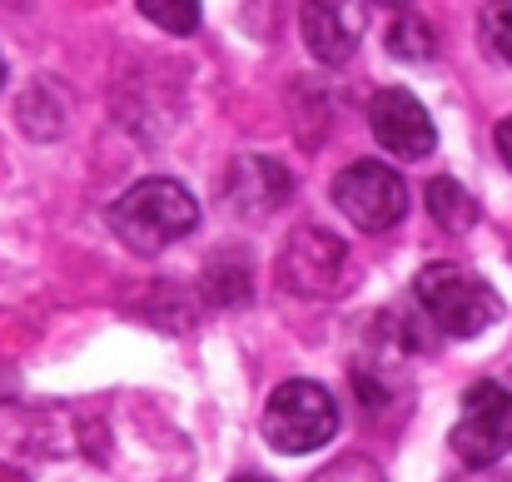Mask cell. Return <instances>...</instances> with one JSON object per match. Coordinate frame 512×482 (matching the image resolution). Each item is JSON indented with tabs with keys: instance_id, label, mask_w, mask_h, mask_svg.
Here are the masks:
<instances>
[{
	"instance_id": "cell-1",
	"label": "cell",
	"mask_w": 512,
	"mask_h": 482,
	"mask_svg": "<svg viewBox=\"0 0 512 482\" xmlns=\"http://www.w3.org/2000/svg\"><path fill=\"white\" fill-rule=\"evenodd\" d=\"M110 229L135 254H160L199 229V199L179 179H140L110 204Z\"/></svg>"
},
{
	"instance_id": "cell-17",
	"label": "cell",
	"mask_w": 512,
	"mask_h": 482,
	"mask_svg": "<svg viewBox=\"0 0 512 482\" xmlns=\"http://www.w3.org/2000/svg\"><path fill=\"white\" fill-rule=\"evenodd\" d=\"M239 482H259V478H239Z\"/></svg>"
},
{
	"instance_id": "cell-3",
	"label": "cell",
	"mask_w": 512,
	"mask_h": 482,
	"mask_svg": "<svg viewBox=\"0 0 512 482\" xmlns=\"http://www.w3.org/2000/svg\"><path fill=\"white\" fill-rule=\"evenodd\" d=\"M339 433V403L324 383L314 378H289L269 393L264 403V438L274 453L284 458H304L319 453L329 438Z\"/></svg>"
},
{
	"instance_id": "cell-8",
	"label": "cell",
	"mask_w": 512,
	"mask_h": 482,
	"mask_svg": "<svg viewBox=\"0 0 512 482\" xmlns=\"http://www.w3.org/2000/svg\"><path fill=\"white\" fill-rule=\"evenodd\" d=\"M299 25L319 65H343L363 40V0H304Z\"/></svg>"
},
{
	"instance_id": "cell-10",
	"label": "cell",
	"mask_w": 512,
	"mask_h": 482,
	"mask_svg": "<svg viewBox=\"0 0 512 482\" xmlns=\"http://www.w3.org/2000/svg\"><path fill=\"white\" fill-rule=\"evenodd\" d=\"M423 204H428V214H433L448 234H463V229L478 224V204H473V194H468L458 179H433V184L423 189Z\"/></svg>"
},
{
	"instance_id": "cell-11",
	"label": "cell",
	"mask_w": 512,
	"mask_h": 482,
	"mask_svg": "<svg viewBox=\"0 0 512 482\" xmlns=\"http://www.w3.org/2000/svg\"><path fill=\"white\" fill-rule=\"evenodd\" d=\"M478 40L493 60L512 65V0H488L478 15Z\"/></svg>"
},
{
	"instance_id": "cell-4",
	"label": "cell",
	"mask_w": 512,
	"mask_h": 482,
	"mask_svg": "<svg viewBox=\"0 0 512 482\" xmlns=\"http://www.w3.org/2000/svg\"><path fill=\"white\" fill-rule=\"evenodd\" d=\"M334 204L343 209L348 224H358L363 234H383L408 214V184L398 179V169L383 160H353L334 179Z\"/></svg>"
},
{
	"instance_id": "cell-16",
	"label": "cell",
	"mask_w": 512,
	"mask_h": 482,
	"mask_svg": "<svg viewBox=\"0 0 512 482\" xmlns=\"http://www.w3.org/2000/svg\"><path fill=\"white\" fill-rule=\"evenodd\" d=\"M0 85H5V55H0Z\"/></svg>"
},
{
	"instance_id": "cell-14",
	"label": "cell",
	"mask_w": 512,
	"mask_h": 482,
	"mask_svg": "<svg viewBox=\"0 0 512 482\" xmlns=\"http://www.w3.org/2000/svg\"><path fill=\"white\" fill-rule=\"evenodd\" d=\"M493 145H498L503 164L512 169V115H508V120H498V130H493Z\"/></svg>"
},
{
	"instance_id": "cell-2",
	"label": "cell",
	"mask_w": 512,
	"mask_h": 482,
	"mask_svg": "<svg viewBox=\"0 0 512 482\" xmlns=\"http://www.w3.org/2000/svg\"><path fill=\"white\" fill-rule=\"evenodd\" d=\"M413 299L428 314V323L443 328L448 338H478V333H488L493 323L503 319L498 289L483 274L463 269V264H428V269H418Z\"/></svg>"
},
{
	"instance_id": "cell-13",
	"label": "cell",
	"mask_w": 512,
	"mask_h": 482,
	"mask_svg": "<svg viewBox=\"0 0 512 482\" xmlns=\"http://www.w3.org/2000/svg\"><path fill=\"white\" fill-rule=\"evenodd\" d=\"M145 20H155L170 35H194L199 30V0H135Z\"/></svg>"
},
{
	"instance_id": "cell-12",
	"label": "cell",
	"mask_w": 512,
	"mask_h": 482,
	"mask_svg": "<svg viewBox=\"0 0 512 482\" xmlns=\"http://www.w3.org/2000/svg\"><path fill=\"white\" fill-rule=\"evenodd\" d=\"M388 50L398 60H428L438 45H433V25L423 15H398L393 30H388Z\"/></svg>"
},
{
	"instance_id": "cell-9",
	"label": "cell",
	"mask_w": 512,
	"mask_h": 482,
	"mask_svg": "<svg viewBox=\"0 0 512 482\" xmlns=\"http://www.w3.org/2000/svg\"><path fill=\"white\" fill-rule=\"evenodd\" d=\"M229 199L239 214H274L289 194H294V179L289 169L269 155H244V160L229 169Z\"/></svg>"
},
{
	"instance_id": "cell-6",
	"label": "cell",
	"mask_w": 512,
	"mask_h": 482,
	"mask_svg": "<svg viewBox=\"0 0 512 482\" xmlns=\"http://www.w3.org/2000/svg\"><path fill=\"white\" fill-rule=\"evenodd\" d=\"M279 274H284V284H289L294 294L334 299L339 289H348V249H343V239H334V234L319 229V224L294 229V239L284 244Z\"/></svg>"
},
{
	"instance_id": "cell-15",
	"label": "cell",
	"mask_w": 512,
	"mask_h": 482,
	"mask_svg": "<svg viewBox=\"0 0 512 482\" xmlns=\"http://www.w3.org/2000/svg\"><path fill=\"white\" fill-rule=\"evenodd\" d=\"M373 5H393V10H398V5H408V0H373Z\"/></svg>"
},
{
	"instance_id": "cell-5",
	"label": "cell",
	"mask_w": 512,
	"mask_h": 482,
	"mask_svg": "<svg viewBox=\"0 0 512 482\" xmlns=\"http://www.w3.org/2000/svg\"><path fill=\"white\" fill-rule=\"evenodd\" d=\"M453 453L468 468H493L512 453V393L503 383H473L453 428Z\"/></svg>"
},
{
	"instance_id": "cell-7",
	"label": "cell",
	"mask_w": 512,
	"mask_h": 482,
	"mask_svg": "<svg viewBox=\"0 0 512 482\" xmlns=\"http://www.w3.org/2000/svg\"><path fill=\"white\" fill-rule=\"evenodd\" d=\"M368 130L393 160H428L438 150V130L408 90H378L368 105Z\"/></svg>"
}]
</instances>
